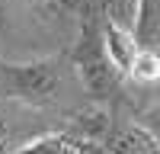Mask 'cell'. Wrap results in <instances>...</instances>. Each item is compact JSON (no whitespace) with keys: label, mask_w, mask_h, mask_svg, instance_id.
<instances>
[{"label":"cell","mask_w":160,"mask_h":154,"mask_svg":"<svg viewBox=\"0 0 160 154\" xmlns=\"http://www.w3.org/2000/svg\"><path fill=\"white\" fill-rule=\"evenodd\" d=\"M64 87V68L58 58L7 61L0 58V100L22 106H48Z\"/></svg>","instance_id":"1"},{"label":"cell","mask_w":160,"mask_h":154,"mask_svg":"<svg viewBox=\"0 0 160 154\" xmlns=\"http://www.w3.org/2000/svg\"><path fill=\"white\" fill-rule=\"evenodd\" d=\"M74 68L80 74V80L87 84V90L93 96H106L112 93L115 84H118V68L112 64L109 51H106L102 42V29H99V19H90L83 26V35H80V45L74 51Z\"/></svg>","instance_id":"2"},{"label":"cell","mask_w":160,"mask_h":154,"mask_svg":"<svg viewBox=\"0 0 160 154\" xmlns=\"http://www.w3.org/2000/svg\"><path fill=\"white\" fill-rule=\"evenodd\" d=\"M7 154H106L102 145H96L93 138L71 135V132H51L42 138H32L19 148H10Z\"/></svg>","instance_id":"3"},{"label":"cell","mask_w":160,"mask_h":154,"mask_svg":"<svg viewBox=\"0 0 160 154\" xmlns=\"http://www.w3.org/2000/svg\"><path fill=\"white\" fill-rule=\"evenodd\" d=\"M106 154H160V138L148 125H118L102 141Z\"/></svg>","instance_id":"4"},{"label":"cell","mask_w":160,"mask_h":154,"mask_svg":"<svg viewBox=\"0 0 160 154\" xmlns=\"http://www.w3.org/2000/svg\"><path fill=\"white\" fill-rule=\"evenodd\" d=\"M99 29H102V42H106V51H109V58H112V64L118 68V74H128V68L135 64V58H138V42H135V35H131V29L128 26H122V23H115V19H109V16H102L99 19Z\"/></svg>","instance_id":"5"},{"label":"cell","mask_w":160,"mask_h":154,"mask_svg":"<svg viewBox=\"0 0 160 154\" xmlns=\"http://www.w3.org/2000/svg\"><path fill=\"white\" fill-rule=\"evenodd\" d=\"M131 35L138 48L160 51V0H138L135 19H131Z\"/></svg>","instance_id":"6"},{"label":"cell","mask_w":160,"mask_h":154,"mask_svg":"<svg viewBox=\"0 0 160 154\" xmlns=\"http://www.w3.org/2000/svg\"><path fill=\"white\" fill-rule=\"evenodd\" d=\"M125 77H131V80H138V84H157L160 80V51H144L141 48Z\"/></svg>","instance_id":"7"},{"label":"cell","mask_w":160,"mask_h":154,"mask_svg":"<svg viewBox=\"0 0 160 154\" xmlns=\"http://www.w3.org/2000/svg\"><path fill=\"white\" fill-rule=\"evenodd\" d=\"M135 7H138V0H106V13L102 16H109V19H115V23H122V26L131 29Z\"/></svg>","instance_id":"8"},{"label":"cell","mask_w":160,"mask_h":154,"mask_svg":"<svg viewBox=\"0 0 160 154\" xmlns=\"http://www.w3.org/2000/svg\"><path fill=\"white\" fill-rule=\"evenodd\" d=\"M13 148V132H10V122L0 116V154H7Z\"/></svg>","instance_id":"9"},{"label":"cell","mask_w":160,"mask_h":154,"mask_svg":"<svg viewBox=\"0 0 160 154\" xmlns=\"http://www.w3.org/2000/svg\"><path fill=\"white\" fill-rule=\"evenodd\" d=\"M7 23H10V0H0V32L7 29Z\"/></svg>","instance_id":"10"},{"label":"cell","mask_w":160,"mask_h":154,"mask_svg":"<svg viewBox=\"0 0 160 154\" xmlns=\"http://www.w3.org/2000/svg\"><path fill=\"white\" fill-rule=\"evenodd\" d=\"M148 128H151V132L160 138V109H154V116H151V125H148Z\"/></svg>","instance_id":"11"}]
</instances>
